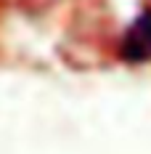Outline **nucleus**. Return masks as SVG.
I'll list each match as a JSON object with an SVG mask.
<instances>
[{"label": "nucleus", "mask_w": 151, "mask_h": 154, "mask_svg": "<svg viewBox=\"0 0 151 154\" xmlns=\"http://www.w3.org/2000/svg\"><path fill=\"white\" fill-rule=\"evenodd\" d=\"M122 56L127 61H146L151 59V11L138 14L133 27L122 37Z\"/></svg>", "instance_id": "f257e3e1"}]
</instances>
